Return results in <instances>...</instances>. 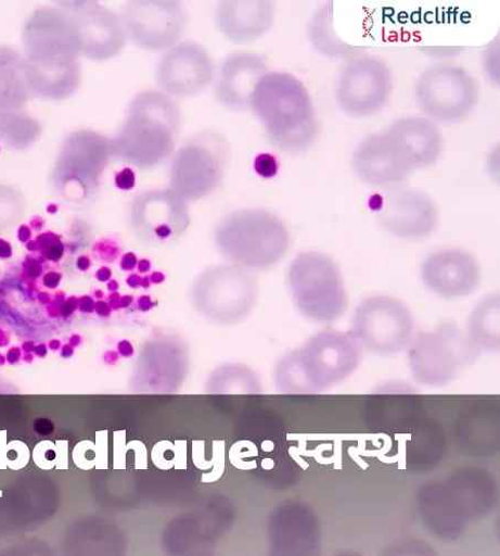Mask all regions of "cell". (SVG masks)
Masks as SVG:
<instances>
[{
    "label": "cell",
    "instance_id": "83f0119b",
    "mask_svg": "<svg viewBox=\"0 0 500 556\" xmlns=\"http://www.w3.org/2000/svg\"><path fill=\"white\" fill-rule=\"evenodd\" d=\"M485 68L493 81L499 83V39H495L485 52Z\"/></svg>",
    "mask_w": 500,
    "mask_h": 556
},
{
    "label": "cell",
    "instance_id": "e0dca14e",
    "mask_svg": "<svg viewBox=\"0 0 500 556\" xmlns=\"http://www.w3.org/2000/svg\"><path fill=\"white\" fill-rule=\"evenodd\" d=\"M74 22L81 55L93 61H107L125 48L127 36L120 17L97 2L60 3Z\"/></svg>",
    "mask_w": 500,
    "mask_h": 556
},
{
    "label": "cell",
    "instance_id": "7c38bea8",
    "mask_svg": "<svg viewBox=\"0 0 500 556\" xmlns=\"http://www.w3.org/2000/svg\"><path fill=\"white\" fill-rule=\"evenodd\" d=\"M393 77L380 59L360 56L350 60L336 84V101L341 110L354 118L370 117L389 101Z\"/></svg>",
    "mask_w": 500,
    "mask_h": 556
},
{
    "label": "cell",
    "instance_id": "ba28073f",
    "mask_svg": "<svg viewBox=\"0 0 500 556\" xmlns=\"http://www.w3.org/2000/svg\"><path fill=\"white\" fill-rule=\"evenodd\" d=\"M350 334L370 353L396 355L411 345L415 319L403 302L387 295L371 296L355 309Z\"/></svg>",
    "mask_w": 500,
    "mask_h": 556
},
{
    "label": "cell",
    "instance_id": "f1b7e54d",
    "mask_svg": "<svg viewBox=\"0 0 500 556\" xmlns=\"http://www.w3.org/2000/svg\"><path fill=\"white\" fill-rule=\"evenodd\" d=\"M255 170L265 178L274 177L279 173V162L270 154H260L254 163Z\"/></svg>",
    "mask_w": 500,
    "mask_h": 556
},
{
    "label": "cell",
    "instance_id": "f546056e",
    "mask_svg": "<svg viewBox=\"0 0 500 556\" xmlns=\"http://www.w3.org/2000/svg\"><path fill=\"white\" fill-rule=\"evenodd\" d=\"M136 176L130 168H125L116 176V185L120 190L129 191L134 187Z\"/></svg>",
    "mask_w": 500,
    "mask_h": 556
},
{
    "label": "cell",
    "instance_id": "ffe728a7",
    "mask_svg": "<svg viewBox=\"0 0 500 556\" xmlns=\"http://www.w3.org/2000/svg\"><path fill=\"white\" fill-rule=\"evenodd\" d=\"M351 164L361 181L376 188L397 187L414 172L386 130L363 138Z\"/></svg>",
    "mask_w": 500,
    "mask_h": 556
},
{
    "label": "cell",
    "instance_id": "9a60e30c",
    "mask_svg": "<svg viewBox=\"0 0 500 556\" xmlns=\"http://www.w3.org/2000/svg\"><path fill=\"white\" fill-rule=\"evenodd\" d=\"M113 155L111 139L89 129L67 135L59 160V175L65 190L86 197L92 192Z\"/></svg>",
    "mask_w": 500,
    "mask_h": 556
},
{
    "label": "cell",
    "instance_id": "1f68e13d",
    "mask_svg": "<svg viewBox=\"0 0 500 556\" xmlns=\"http://www.w3.org/2000/svg\"><path fill=\"white\" fill-rule=\"evenodd\" d=\"M138 264V260H136L134 255L129 253L124 257L123 267L126 269L133 268Z\"/></svg>",
    "mask_w": 500,
    "mask_h": 556
},
{
    "label": "cell",
    "instance_id": "2e32d148",
    "mask_svg": "<svg viewBox=\"0 0 500 556\" xmlns=\"http://www.w3.org/2000/svg\"><path fill=\"white\" fill-rule=\"evenodd\" d=\"M214 73V63L204 46L189 40L178 42L163 55L155 77L164 94L191 98L211 84Z\"/></svg>",
    "mask_w": 500,
    "mask_h": 556
},
{
    "label": "cell",
    "instance_id": "cb8c5ba5",
    "mask_svg": "<svg viewBox=\"0 0 500 556\" xmlns=\"http://www.w3.org/2000/svg\"><path fill=\"white\" fill-rule=\"evenodd\" d=\"M33 98L24 58L15 50L0 48V113L23 111Z\"/></svg>",
    "mask_w": 500,
    "mask_h": 556
},
{
    "label": "cell",
    "instance_id": "8992f818",
    "mask_svg": "<svg viewBox=\"0 0 500 556\" xmlns=\"http://www.w3.org/2000/svg\"><path fill=\"white\" fill-rule=\"evenodd\" d=\"M289 287L300 313L317 323H333L347 309L341 269L324 253L309 251L297 255L290 266Z\"/></svg>",
    "mask_w": 500,
    "mask_h": 556
},
{
    "label": "cell",
    "instance_id": "44dd1931",
    "mask_svg": "<svg viewBox=\"0 0 500 556\" xmlns=\"http://www.w3.org/2000/svg\"><path fill=\"white\" fill-rule=\"evenodd\" d=\"M268 73L264 58L249 52L227 56L216 83V98L227 109L246 111L259 80Z\"/></svg>",
    "mask_w": 500,
    "mask_h": 556
},
{
    "label": "cell",
    "instance_id": "277c9868",
    "mask_svg": "<svg viewBox=\"0 0 500 556\" xmlns=\"http://www.w3.org/2000/svg\"><path fill=\"white\" fill-rule=\"evenodd\" d=\"M360 362L361 348L350 333L323 331L281 361L277 383L286 393H320L351 377Z\"/></svg>",
    "mask_w": 500,
    "mask_h": 556
},
{
    "label": "cell",
    "instance_id": "d6a6232c",
    "mask_svg": "<svg viewBox=\"0 0 500 556\" xmlns=\"http://www.w3.org/2000/svg\"><path fill=\"white\" fill-rule=\"evenodd\" d=\"M140 268L142 271H148L151 268V263L148 260L142 261Z\"/></svg>",
    "mask_w": 500,
    "mask_h": 556
},
{
    "label": "cell",
    "instance_id": "5b68a950",
    "mask_svg": "<svg viewBox=\"0 0 500 556\" xmlns=\"http://www.w3.org/2000/svg\"><path fill=\"white\" fill-rule=\"evenodd\" d=\"M219 253L246 269H267L287 254L291 238L284 222L265 210H241L227 215L215 230Z\"/></svg>",
    "mask_w": 500,
    "mask_h": 556
},
{
    "label": "cell",
    "instance_id": "8fae6325",
    "mask_svg": "<svg viewBox=\"0 0 500 556\" xmlns=\"http://www.w3.org/2000/svg\"><path fill=\"white\" fill-rule=\"evenodd\" d=\"M258 285L248 269L219 265L204 270L192 291L194 304L213 317L239 319L254 307Z\"/></svg>",
    "mask_w": 500,
    "mask_h": 556
},
{
    "label": "cell",
    "instance_id": "603a6c76",
    "mask_svg": "<svg viewBox=\"0 0 500 556\" xmlns=\"http://www.w3.org/2000/svg\"><path fill=\"white\" fill-rule=\"evenodd\" d=\"M275 4L271 2H220L216 9V25L235 43H249L274 26Z\"/></svg>",
    "mask_w": 500,
    "mask_h": 556
},
{
    "label": "cell",
    "instance_id": "4dcf8cb0",
    "mask_svg": "<svg viewBox=\"0 0 500 556\" xmlns=\"http://www.w3.org/2000/svg\"><path fill=\"white\" fill-rule=\"evenodd\" d=\"M54 426L50 420H37L35 422V431L41 435H49L53 432Z\"/></svg>",
    "mask_w": 500,
    "mask_h": 556
},
{
    "label": "cell",
    "instance_id": "7402d4cb",
    "mask_svg": "<svg viewBox=\"0 0 500 556\" xmlns=\"http://www.w3.org/2000/svg\"><path fill=\"white\" fill-rule=\"evenodd\" d=\"M386 131L414 172L434 165L441 155V131L436 123L427 117L399 118Z\"/></svg>",
    "mask_w": 500,
    "mask_h": 556
},
{
    "label": "cell",
    "instance_id": "4fadbf2b",
    "mask_svg": "<svg viewBox=\"0 0 500 556\" xmlns=\"http://www.w3.org/2000/svg\"><path fill=\"white\" fill-rule=\"evenodd\" d=\"M120 20L127 38L150 52L174 48L189 24L187 10L178 2H129Z\"/></svg>",
    "mask_w": 500,
    "mask_h": 556
},
{
    "label": "cell",
    "instance_id": "9c48e42d",
    "mask_svg": "<svg viewBox=\"0 0 500 556\" xmlns=\"http://www.w3.org/2000/svg\"><path fill=\"white\" fill-rule=\"evenodd\" d=\"M229 144L216 131L190 139L176 153L170 168V190L187 202L210 195L223 177Z\"/></svg>",
    "mask_w": 500,
    "mask_h": 556
},
{
    "label": "cell",
    "instance_id": "6da1fadb",
    "mask_svg": "<svg viewBox=\"0 0 500 556\" xmlns=\"http://www.w3.org/2000/svg\"><path fill=\"white\" fill-rule=\"evenodd\" d=\"M25 64L33 97L72 98L81 80L80 39L70 16L57 8L34 12L23 30Z\"/></svg>",
    "mask_w": 500,
    "mask_h": 556
},
{
    "label": "cell",
    "instance_id": "52a82bcc",
    "mask_svg": "<svg viewBox=\"0 0 500 556\" xmlns=\"http://www.w3.org/2000/svg\"><path fill=\"white\" fill-rule=\"evenodd\" d=\"M480 354L453 321H443L414 337L408 346V365L416 383L441 388L457 380Z\"/></svg>",
    "mask_w": 500,
    "mask_h": 556
},
{
    "label": "cell",
    "instance_id": "30bf717a",
    "mask_svg": "<svg viewBox=\"0 0 500 556\" xmlns=\"http://www.w3.org/2000/svg\"><path fill=\"white\" fill-rule=\"evenodd\" d=\"M418 105L433 122L459 123L475 110L479 87L463 67L438 64L426 68L415 86Z\"/></svg>",
    "mask_w": 500,
    "mask_h": 556
},
{
    "label": "cell",
    "instance_id": "d6986e66",
    "mask_svg": "<svg viewBox=\"0 0 500 556\" xmlns=\"http://www.w3.org/2000/svg\"><path fill=\"white\" fill-rule=\"evenodd\" d=\"M424 286L445 300L472 295L482 280L477 260L460 249H446L427 256L421 268Z\"/></svg>",
    "mask_w": 500,
    "mask_h": 556
},
{
    "label": "cell",
    "instance_id": "7a4b0ae2",
    "mask_svg": "<svg viewBox=\"0 0 500 556\" xmlns=\"http://www.w3.org/2000/svg\"><path fill=\"white\" fill-rule=\"evenodd\" d=\"M251 109L269 141L283 152L308 150L317 136V121L308 89L292 74L267 73L255 88Z\"/></svg>",
    "mask_w": 500,
    "mask_h": 556
},
{
    "label": "cell",
    "instance_id": "484cf974",
    "mask_svg": "<svg viewBox=\"0 0 500 556\" xmlns=\"http://www.w3.org/2000/svg\"><path fill=\"white\" fill-rule=\"evenodd\" d=\"M307 33L313 49L328 59H350L360 52L337 35L334 27L333 3H326L313 13Z\"/></svg>",
    "mask_w": 500,
    "mask_h": 556
},
{
    "label": "cell",
    "instance_id": "4316f807",
    "mask_svg": "<svg viewBox=\"0 0 500 556\" xmlns=\"http://www.w3.org/2000/svg\"><path fill=\"white\" fill-rule=\"evenodd\" d=\"M41 125L23 111L0 113V142L25 149L37 141Z\"/></svg>",
    "mask_w": 500,
    "mask_h": 556
},
{
    "label": "cell",
    "instance_id": "5bb4252c",
    "mask_svg": "<svg viewBox=\"0 0 500 556\" xmlns=\"http://www.w3.org/2000/svg\"><path fill=\"white\" fill-rule=\"evenodd\" d=\"M131 226L138 237L154 245L172 243L191 225L188 202L172 190L148 191L132 202Z\"/></svg>",
    "mask_w": 500,
    "mask_h": 556
},
{
    "label": "cell",
    "instance_id": "3957f363",
    "mask_svg": "<svg viewBox=\"0 0 500 556\" xmlns=\"http://www.w3.org/2000/svg\"><path fill=\"white\" fill-rule=\"evenodd\" d=\"M179 128L180 112L170 97L142 91L129 103L124 124L111 139L113 155L141 169L154 168L174 153Z\"/></svg>",
    "mask_w": 500,
    "mask_h": 556
},
{
    "label": "cell",
    "instance_id": "d4e9b609",
    "mask_svg": "<svg viewBox=\"0 0 500 556\" xmlns=\"http://www.w3.org/2000/svg\"><path fill=\"white\" fill-rule=\"evenodd\" d=\"M475 350L495 353L500 349V299L499 294L485 296L473 309L466 332Z\"/></svg>",
    "mask_w": 500,
    "mask_h": 556
},
{
    "label": "cell",
    "instance_id": "ac0fdd59",
    "mask_svg": "<svg viewBox=\"0 0 500 556\" xmlns=\"http://www.w3.org/2000/svg\"><path fill=\"white\" fill-rule=\"evenodd\" d=\"M379 220L395 238L421 241L430 238L438 226V208L433 199L415 189H394L382 200Z\"/></svg>",
    "mask_w": 500,
    "mask_h": 556
}]
</instances>
